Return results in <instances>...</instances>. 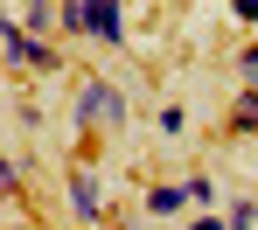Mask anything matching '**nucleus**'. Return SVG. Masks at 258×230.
Returning a JSON list of instances; mask_svg holds the SVG:
<instances>
[{
    "instance_id": "39448f33",
    "label": "nucleus",
    "mask_w": 258,
    "mask_h": 230,
    "mask_svg": "<svg viewBox=\"0 0 258 230\" xmlns=\"http://www.w3.org/2000/svg\"><path fill=\"white\" fill-rule=\"evenodd\" d=\"M21 28H28L35 42H49V28H56V0H21Z\"/></svg>"
},
{
    "instance_id": "f8f14e48",
    "label": "nucleus",
    "mask_w": 258,
    "mask_h": 230,
    "mask_svg": "<svg viewBox=\"0 0 258 230\" xmlns=\"http://www.w3.org/2000/svg\"><path fill=\"white\" fill-rule=\"evenodd\" d=\"M230 14H237V21H251V28H258V0H230Z\"/></svg>"
},
{
    "instance_id": "1a4fd4ad",
    "label": "nucleus",
    "mask_w": 258,
    "mask_h": 230,
    "mask_svg": "<svg viewBox=\"0 0 258 230\" xmlns=\"http://www.w3.org/2000/svg\"><path fill=\"white\" fill-rule=\"evenodd\" d=\"M230 230H258V202H230Z\"/></svg>"
},
{
    "instance_id": "ddd939ff",
    "label": "nucleus",
    "mask_w": 258,
    "mask_h": 230,
    "mask_svg": "<svg viewBox=\"0 0 258 230\" xmlns=\"http://www.w3.org/2000/svg\"><path fill=\"white\" fill-rule=\"evenodd\" d=\"M188 230H230V223H223V216H196Z\"/></svg>"
},
{
    "instance_id": "9b49d317",
    "label": "nucleus",
    "mask_w": 258,
    "mask_h": 230,
    "mask_svg": "<svg viewBox=\"0 0 258 230\" xmlns=\"http://www.w3.org/2000/svg\"><path fill=\"white\" fill-rule=\"evenodd\" d=\"M181 126H188V112H181V105H168V112H161V139H174Z\"/></svg>"
},
{
    "instance_id": "7ed1b4c3",
    "label": "nucleus",
    "mask_w": 258,
    "mask_h": 230,
    "mask_svg": "<svg viewBox=\"0 0 258 230\" xmlns=\"http://www.w3.org/2000/svg\"><path fill=\"white\" fill-rule=\"evenodd\" d=\"M84 14H91V42H98V49H119V42H126V14H119V0H84Z\"/></svg>"
},
{
    "instance_id": "423d86ee",
    "label": "nucleus",
    "mask_w": 258,
    "mask_h": 230,
    "mask_svg": "<svg viewBox=\"0 0 258 230\" xmlns=\"http://www.w3.org/2000/svg\"><path fill=\"white\" fill-rule=\"evenodd\" d=\"M70 202H77V216H84V223H98V182H91L84 168H70Z\"/></svg>"
},
{
    "instance_id": "0eeeda50",
    "label": "nucleus",
    "mask_w": 258,
    "mask_h": 230,
    "mask_svg": "<svg viewBox=\"0 0 258 230\" xmlns=\"http://www.w3.org/2000/svg\"><path fill=\"white\" fill-rule=\"evenodd\" d=\"M223 126H230V133H258V91H251V84L237 91V105H230V119H223Z\"/></svg>"
},
{
    "instance_id": "20e7f679",
    "label": "nucleus",
    "mask_w": 258,
    "mask_h": 230,
    "mask_svg": "<svg viewBox=\"0 0 258 230\" xmlns=\"http://www.w3.org/2000/svg\"><path fill=\"white\" fill-rule=\"evenodd\" d=\"M147 209H154V216H181V209H188V182H154L147 188Z\"/></svg>"
},
{
    "instance_id": "f257e3e1",
    "label": "nucleus",
    "mask_w": 258,
    "mask_h": 230,
    "mask_svg": "<svg viewBox=\"0 0 258 230\" xmlns=\"http://www.w3.org/2000/svg\"><path fill=\"white\" fill-rule=\"evenodd\" d=\"M77 126H84V133H119V126H126V98L112 91L105 77H84V84H77Z\"/></svg>"
},
{
    "instance_id": "f03ea898",
    "label": "nucleus",
    "mask_w": 258,
    "mask_h": 230,
    "mask_svg": "<svg viewBox=\"0 0 258 230\" xmlns=\"http://www.w3.org/2000/svg\"><path fill=\"white\" fill-rule=\"evenodd\" d=\"M0 49H7L21 70H56V49H49V42H35V35H28V28H21L7 7H0Z\"/></svg>"
},
{
    "instance_id": "9d476101",
    "label": "nucleus",
    "mask_w": 258,
    "mask_h": 230,
    "mask_svg": "<svg viewBox=\"0 0 258 230\" xmlns=\"http://www.w3.org/2000/svg\"><path fill=\"white\" fill-rule=\"evenodd\" d=\"M237 77H244V84L258 91V42H251V49H237Z\"/></svg>"
},
{
    "instance_id": "6e6552de",
    "label": "nucleus",
    "mask_w": 258,
    "mask_h": 230,
    "mask_svg": "<svg viewBox=\"0 0 258 230\" xmlns=\"http://www.w3.org/2000/svg\"><path fill=\"white\" fill-rule=\"evenodd\" d=\"M14 188H21V161H14V154H0V195H14Z\"/></svg>"
}]
</instances>
